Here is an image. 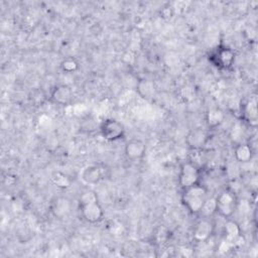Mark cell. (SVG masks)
Here are the masks:
<instances>
[{
    "instance_id": "1",
    "label": "cell",
    "mask_w": 258,
    "mask_h": 258,
    "mask_svg": "<svg viewBox=\"0 0 258 258\" xmlns=\"http://www.w3.org/2000/svg\"><path fill=\"white\" fill-rule=\"evenodd\" d=\"M208 198V188L200 182L185 189H182L181 194V202L183 206L194 215H197L201 212Z\"/></svg>"
},
{
    "instance_id": "2",
    "label": "cell",
    "mask_w": 258,
    "mask_h": 258,
    "mask_svg": "<svg viewBox=\"0 0 258 258\" xmlns=\"http://www.w3.org/2000/svg\"><path fill=\"white\" fill-rule=\"evenodd\" d=\"M215 199L216 213L225 219H231L238 207L236 194L231 189H224Z\"/></svg>"
},
{
    "instance_id": "3",
    "label": "cell",
    "mask_w": 258,
    "mask_h": 258,
    "mask_svg": "<svg viewBox=\"0 0 258 258\" xmlns=\"http://www.w3.org/2000/svg\"><path fill=\"white\" fill-rule=\"evenodd\" d=\"M200 168L191 161H185L180 165L178 173V185L182 189H185L196 183L200 182Z\"/></svg>"
},
{
    "instance_id": "4",
    "label": "cell",
    "mask_w": 258,
    "mask_h": 258,
    "mask_svg": "<svg viewBox=\"0 0 258 258\" xmlns=\"http://www.w3.org/2000/svg\"><path fill=\"white\" fill-rule=\"evenodd\" d=\"M101 136L107 141H116L121 139L125 134V129L122 123L115 119H106L99 126Z\"/></svg>"
},
{
    "instance_id": "5",
    "label": "cell",
    "mask_w": 258,
    "mask_h": 258,
    "mask_svg": "<svg viewBox=\"0 0 258 258\" xmlns=\"http://www.w3.org/2000/svg\"><path fill=\"white\" fill-rule=\"evenodd\" d=\"M80 205V211L82 218L90 223V224H96L103 220L104 217V211L99 203L98 200L91 201Z\"/></svg>"
},
{
    "instance_id": "6",
    "label": "cell",
    "mask_w": 258,
    "mask_h": 258,
    "mask_svg": "<svg viewBox=\"0 0 258 258\" xmlns=\"http://www.w3.org/2000/svg\"><path fill=\"white\" fill-rule=\"evenodd\" d=\"M213 62L220 69L228 70L232 68L235 61V52L232 48L222 45L217 47L212 55Z\"/></svg>"
},
{
    "instance_id": "7",
    "label": "cell",
    "mask_w": 258,
    "mask_h": 258,
    "mask_svg": "<svg viewBox=\"0 0 258 258\" xmlns=\"http://www.w3.org/2000/svg\"><path fill=\"white\" fill-rule=\"evenodd\" d=\"M215 231V224L211 218L202 217L195 225L192 230V237L198 242L207 241L212 237Z\"/></svg>"
},
{
    "instance_id": "8",
    "label": "cell",
    "mask_w": 258,
    "mask_h": 258,
    "mask_svg": "<svg viewBox=\"0 0 258 258\" xmlns=\"http://www.w3.org/2000/svg\"><path fill=\"white\" fill-rule=\"evenodd\" d=\"M210 140V133L202 128H195L187 132L185 143L191 150H201Z\"/></svg>"
},
{
    "instance_id": "9",
    "label": "cell",
    "mask_w": 258,
    "mask_h": 258,
    "mask_svg": "<svg viewBox=\"0 0 258 258\" xmlns=\"http://www.w3.org/2000/svg\"><path fill=\"white\" fill-rule=\"evenodd\" d=\"M105 170V167L100 164H91L83 169L81 178L87 184H96L106 176Z\"/></svg>"
},
{
    "instance_id": "10",
    "label": "cell",
    "mask_w": 258,
    "mask_h": 258,
    "mask_svg": "<svg viewBox=\"0 0 258 258\" xmlns=\"http://www.w3.org/2000/svg\"><path fill=\"white\" fill-rule=\"evenodd\" d=\"M73 90L68 85H56L50 92V100L52 103L66 106L73 100Z\"/></svg>"
},
{
    "instance_id": "11",
    "label": "cell",
    "mask_w": 258,
    "mask_h": 258,
    "mask_svg": "<svg viewBox=\"0 0 258 258\" xmlns=\"http://www.w3.org/2000/svg\"><path fill=\"white\" fill-rule=\"evenodd\" d=\"M146 145L140 139L129 140L124 147V153L129 160H139L145 155Z\"/></svg>"
},
{
    "instance_id": "12",
    "label": "cell",
    "mask_w": 258,
    "mask_h": 258,
    "mask_svg": "<svg viewBox=\"0 0 258 258\" xmlns=\"http://www.w3.org/2000/svg\"><path fill=\"white\" fill-rule=\"evenodd\" d=\"M136 92L143 100H151L156 93V87L152 80L143 78L137 82Z\"/></svg>"
},
{
    "instance_id": "13",
    "label": "cell",
    "mask_w": 258,
    "mask_h": 258,
    "mask_svg": "<svg viewBox=\"0 0 258 258\" xmlns=\"http://www.w3.org/2000/svg\"><path fill=\"white\" fill-rule=\"evenodd\" d=\"M205 120L208 128L215 129L224 122L225 114L220 108H212L207 111Z\"/></svg>"
},
{
    "instance_id": "14",
    "label": "cell",
    "mask_w": 258,
    "mask_h": 258,
    "mask_svg": "<svg viewBox=\"0 0 258 258\" xmlns=\"http://www.w3.org/2000/svg\"><path fill=\"white\" fill-rule=\"evenodd\" d=\"M235 159L240 163H248L253 157V148L249 143H239L234 149Z\"/></svg>"
},
{
    "instance_id": "15",
    "label": "cell",
    "mask_w": 258,
    "mask_h": 258,
    "mask_svg": "<svg viewBox=\"0 0 258 258\" xmlns=\"http://www.w3.org/2000/svg\"><path fill=\"white\" fill-rule=\"evenodd\" d=\"M224 235L225 240L230 244L237 241L241 236V228L238 223L231 219H227V222L224 226Z\"/></svg>"
},
{
    "instance_id": "16",
    "label": "cell",
    "mask_w": 258,
    "mask_h": 258,
    "mask_svg": "<svg viewBox=\"0 0 258 258\" xmlns=\"http://www.w3.org/2000/svg\"><path fill=\"white\" fill-rule=\"evenodd\" d=\"M69 210H70V204L66 199H57L53 203L52 212L57 217H61L66 215L69 212Z\"/></svg>"
},
{
    "instance_id": "17",
    "label": "cell",
    "mask_w": 258,
    "mask_h": 258,
    "mask_svg": "<svg viewBox=\"0 0 258 258\" xmlns=\"http://www.w3.org/2000/svg\"><path fill=\"white\" fill-rule=\"evenodd\" d=\"M215 213H216V199L209 197L199 214H201L202 217L211 218Z\"/></svg>"
},
{
    "instance_id": "18",
    "label": "cell",
    "mask_w": 258,
    "mask_h": 258,
    "mask_svg": "<svg viewBox=\"0 0 258 258\" xmlns=\"http://www.w3.org/2000/svg\"><path fill=\"white\" fill-rule=\"evenodd\" d=\"M51 180H52L53 184H55L59 188H67L71 184V179L66 174H63L61 172H55L52 175Z\"/></svg>"
},
{
    "instance_id": "19",
    "label": "cell",
    "mask_w": 258,
    "mask_h": 258,
    "mask_svg": "<svg viewBox=\"0 0 258 258\" xmlns=\"http://www.w3.org/2000/svg\"><path fill=\"white\" fill-rule=\"evenodd\" d=\"M60 69L62 72L68 73V74H72L75 73L76 71H78L79 69V63L78 61L73 58V57H67L64 58L61 62H60Z\"/></svg>"
},
{
    "instance_id": "20",
    "label": "cell",
    "mask_w": 258,
    "mask_h": 258,
    "mask_svg": "<svg viewBox=\"0 0 258 258\" xmlns=\"http://www.w3.org/2000/svg\"><path fill=\"white\" fill-rule=\"evenodd\" d=\"M245 115L247 116L248 120L250 122H253V124H256L257 121V108H256V102L250 100L246 106H245Z\"/></svg>"
},
{
    "instance_id": "21",
    "label": "cell",
    "mask_w": 258,
    "mask_h": 258,
    "mask_svg": "<svg viewBox=\"0 0 258 258\" xmlns=\"http://www.w3.org/2000/svg\"><path fill=\"white\" fill-rule=\"evenodd\" d=\"M98 200V196L94 190L88 189L84 192H82V195L79 198V204H84V203H88L91 201H96Z\"/></svg>"
},
{
    "instance_id": "22",
    "label": "cell",
    "mask_w": 258,
    "mask_h": 258,
    "mask_svg": "<svg viewBox=\"0 0 258 258\" xmlns=\"http://www.w3.org/2000/svg\"><path fill=\"white\" fill-rule=\"evenodd\" d=\"M160 15L162 18H170L172 15V7H170V6L163 7L160 12Z\"/></svg>"
}]
</instances>
